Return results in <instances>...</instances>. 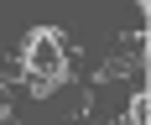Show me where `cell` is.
<instances>
[{"mask_svg": "<svg viewBox=\"0 0 151 125\" xmlns=\"http://www.w3.org/2000/svg\"><path fill=\"white\" fill-rule=\"evenodd\" d=\"M26 68H31V94H37V99H47V94L68 78V57H63V37L58 31H37V37H31Z\"/></svg>", "mask_w": 151, "mask_h": 125, "instance_id": "cell-1", "label": "cell"}, {"mask_svg": "<svg viewBox=\"0 0 151 125\" xmlns=\"http://www.w3.org/2000/svg\"><path fill=\"white\" fill-rule=\"evenodd\" d=\"M5 115H11V94L0 89V120H5Z\"/></svg>", "mask_w": 151, "mask_h": 125, "instance_id": "cell-2", "label": "cell"}]
</instances>
